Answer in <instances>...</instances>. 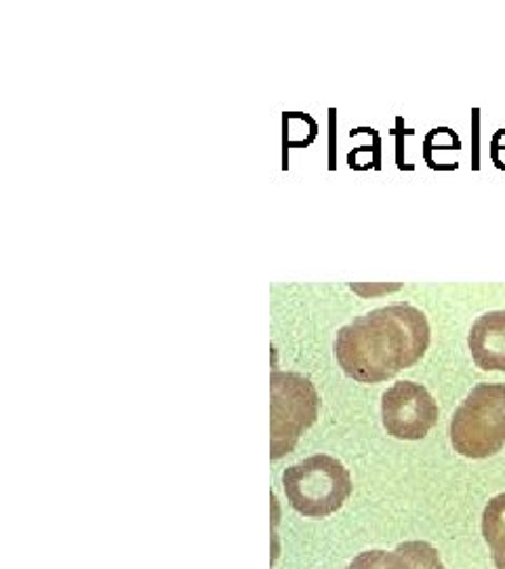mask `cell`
<instances>
[{"instance_id": "277c9868", "label": "cell", "mask_w": 505, "mask_h": 569, "mask_svg": "<svg viewBox=\"0 0 505 569\" xmlns=\"http://www.w3.org/2000/svg\"><path fill=\"white\" fill-rule=\"evenodd\" d=\"M321 397L300 373L274 369L270 376V458L291 453L300 437L319 418Z\"/></svg>"}, {"instance_id": "6da1fadb", "label": "cell", "mask_w": 505, "mask_h": 569, "mask_svg": "<svg viewBox=\"0 0 505 569\" xmlns=\"http://www.w3.org/2000/svg\"><path fill=\"white\" fill-rule=\"evenodd\" d=\"M430 346L424 312L411 305L375 308L342 327L335 357L345 376L361 385H380L417 366Z\"/></svg>"}, {"instance_id": "7a4b0ae2", "label": "cell", "mask_w": 505, "mask_h": 569, "mask_svg": "<svg viewBox=\"0 0 505 569\" xmlns=\"http://www.w3.org/2000/svg\"><path fill=\"white\" fill-rule=\"evenodd\" d=\"M283 489L293 510L303 517L323 519L347 502L352 493V477L337 458L319 453L286 468Z\"/></svg>"}, {"instance_id": "52a82bcc", "label": "cell", "mask_w": 505, "mask_h": 569, "mask_svg": "<svg viewBox=\"0 0 505 569\" xmlns=\"http://www.w3.org/2000/svg\"><path fill=\"white\" fill-rule=\"evenodd\" d=\"M483 536L497 569H505V493L495 496L483 512Z\"/></svg>"}, {"instance_id": "9c48e42d", "label": "cell", "mask_w": 505, "mask_h": 569, "mask_svg": "<svg viewBox=\"0 0 505 569\" xmlns=\"http://www.w3.org/2000/svg\"><path fill=\"white\" fill-rule=\"evenodd\" d=\"M398 550L408 559L413 569H445L438 550L434 549L432 545H427V542H420V540L404 542L398 547Z\"/></svg>"}, {"instance_id": "ba28073f", "label": "cell", "mask_w": 505, "mask_h": 569, "mask_svg": "<svg viewBox=\"0 0 505 569\" xmlns=\"http://www.w3.org/2000/svg\"><path fill=\"white\" fill-rule=\"evenodd\" d=\"M347 569H413L408 559L404 557L401 550L385 552V550H368L354 557V561L347 566Z\"/></svg>"}, {"instance_id": "8992f818", "label": "cell", "mask_w": 505, "mask_h": 569, "mask_svg": "<svg viewBox=\"0 0 505 569\" xmlns=\"http://www.w3.org/2000/svg\"><path fill=\"white\" fill-rule=\"evenodd\" d=\"M467 345L474 363L485 371H505V310L478 317L469 329Z\"/></svg>"}, {"instance_id": "5b68a950", "label": "cell", "mask_w": 505, "mask_h": 569, "mask_svg": "<svg viewBox=\"0 0 505 569\" xmlns=\"http://www.w3.org/2000/svg\"><path fill=\"white\" fill-rule=\"evenodd\" d=\"M382 420L394 439L420 441L436 427L438 403L422 385L396 382L382 397Z\"/></svg>"}, {"instance_id": "3957f363", "label": "cell", "mask_w": 505, "mask_h": 569, "mask_svg": "<svg viewBox=\"0 0 505 569\" xmlns=\"http://www.w3.org/2000/svg\"><path fill=\"white\" fill-rule=\"evenodd\" d=\"M451 443L459 456L483 460L505 448V385H478L451 420Z\"/></svg>"}]
</instances>
